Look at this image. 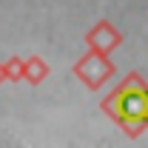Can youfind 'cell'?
<instances>
[{
    "mask_svg": "<svg viewBox=\"0 0 148 148\" xmlns=\"http://www.w3.org/2000/svg\"><path fill=\"white\" fill-rule=\"evenodd\" d=\"M103 108L114 123L125 128V134L137 137L148 128V83L140 74H128L125 83L103 100Z\"/></svg>",
    "mask_w": 148,
    "mask_h": 148,
    "instance_id": "6da1fadb",
    "label": "cell"
},
{
    "mask_svg": "<svg viewBox=\"0 0 148 148\" xmlns=\"http://www.w3.org/2000/svg\"><path fill=\"white\" fill-rule=\"evenodd\" d=\"M74 74H77L83 83H88L91 88H100L111 74H114V66L106 60L103 51H97V49H94L91 54H86L77 66H74Z\"/></svg>",
    "mask_w": 148,
    "mask_h": 148,
    "instance_id": "7a4b0ae2",
    "label": "cell"
},
{
    "mask_svg": "<svg viewBox=\"0 0 148 148\" xmlns=\"http://www.w3.org/2000/svg\"><path fill=\"white\" fill-rule=\"evenodd\" d=\"M88 43H91V49H97V51H103V54H108L111 49L120 43V34L111 29L108 23H100L97 29H94L91 34H88Z\"/></svg>",
    "mask_w": 148,
    "mask_h": 148,
    "instance_id": "3957f363",
    "label": "cell"
}]
</instances>
